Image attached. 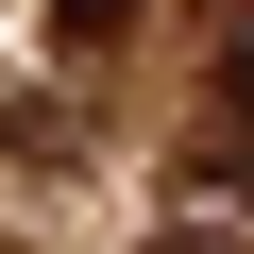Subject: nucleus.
<instances>
[{"label":"nucleus","mask_w":254,"mask_h":254,"mask_svg":"<svg viewBox=\"0 0 254 254\" xmlns=\"http://www.w3.org/2000/svg\"><path fill=\"white\" fill-rule=\"evenodd\" d=\"M119 17H136V0H51V34H68V51H119Z\"/></svg>","instance_id":"2"},{"label":"nucleus","mask_w":254,"mask_h":254,"mask_svg":"<svg viewBox=\"0 0 254 254\" xmlns=\"http://www.w3.org/2000/svg\"><path fill=\"white\" fill-rule=\"evenodd\" d=\"M153 254H254V220H237V203H220V187H187V203H170V220H153Z\"/></svg>","instance_id":"1"}]
</instances>
